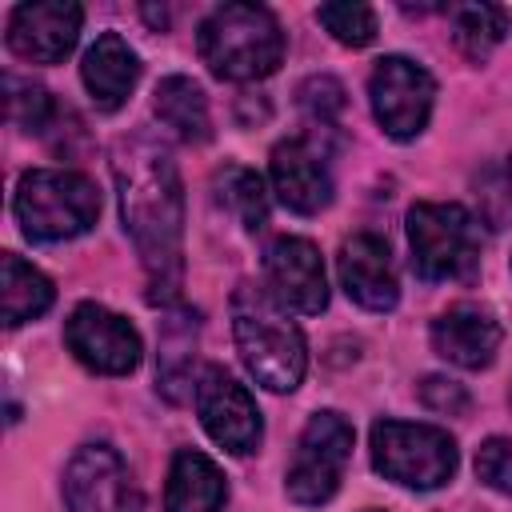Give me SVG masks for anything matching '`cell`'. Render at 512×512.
I'll list each match as a JSON object with an SVG mask.
<instances>
[{
    "mask_svg": "<svg viewBox=\"0 0 512 512\" xmlns=\"http://www.w3.org/2000/svg\"><path fill=\"white\" fill-rule=\"evenodd\" d=\"M340 268V284L344 292L368 308V312H388L400 300V284H396V268H392V252L376 232H356L340 244L336 256Z\"/></svg>",
    "mask_w": 512,
    "mask_h": 512,
    "instance_id": "obj_15",
    "label": "cell"
},
{
    "mask_svg": "<svg viewBox=\"0 0 512 512\" xmlns=\"http://www.w3.org/2000/svg\"><path fill=\"white\" fill-rule=\"evenodd\" d=\"M232 336L256 384H264L268 392L300 388L308 368V344L288 312L268 296V288L240 284L232 292Z\"/></svg>",
    "mask_w": 512,
    "mask_h": 512,
    "instance_id": "obj_2",
    "label": "cell"
},
{
    "mask_svg": "<svg viewBox=\"0 0 512 512\" xmlns=\"http://www.w3.org/2000/svg\"><path fill=\"white\" fill-rule=\"evenodd\" d=\"M156 116H160V124H164L176 140H184V144L208 140V128H212V120H208V100H204L200 84L188 80V76H164V80L156 84Z\"/></svg>",
    "mask_w": 512,
    "mask_h": 512,
    "instance_id": "obj_20",
    "label": "cell"
},
{
    "mask_svg": "<svg viewBox=\"0 0 512 512\" xmlns=\"http://www.w3.org/2000/svg\"><path fill=\"white\" fill-rule=\"evenodd\" d=\"M192 364H196V316H168L160 328V360H156V380L168 400H184L192 392Z\"/></svg>",
    "mask_w": 512,
    "mask_h": 512,
    "instance_id": "obj_21",
    "label": "cell"
},
{
    "mask_svg": "<svg viewBox=\"0 0 512 512\" xmlns=\"http://www.w3.org/2000/svg\"><path fill=\"white\" fill-rule=\"evenodd\" d=\"M372 468L404 488H440L456 476V440L432 424L376 420L372 424Z\"/></svg>",
    "mask_w": 512,
    "mask_h": 512,
    "instance_id": "obj_6",
    "label": "cell"
},
{
    "mask_svg": "<svg viewBox=\"0 0 512 512\" xmlns=\"http://www.w3.org/2000/svg\"><path fill=\"white\" fill-rule=\"evenodd\" d=\"M52 296H56L52 280L40 268L24 264L16 252H4V260H0V312H4L8 328L44 316L52 308Z\"/></svg>",
    "mask_w": 512,
    "mask_h": 512,
    "instance_id": "obj_19",
    "label": "cell"
},
{
    "mask_svg": "<svg viewBox=\"0 0 512 512\" xmlns=\"http://www.w3.org/2000/svg\"><path fill=\"white\" fill-rule=\"evenodd\" d=\"M316 20L348 48H364L376 40V12L368 4H320Z\"/></svg>",
    "mask_w": 512,
    "mask_h": 512,
    "instance_id": "obj_25",
    "label": "cell"
},
{
    "mask_svg": "<svg viewBox=\"0 0 512 512\" xmlns=\"http://www.w3.org/2000/svg\"><path fill=\"white\" fill-rule=\"evenodd\" d=\"M228 500V480L196 448L176 452L168 468V488H164V512H220Z\"/></svg>",
    "mask_w": 512,
    "mask_h": 512,
    "instance_id": "obj_18",
    "label": "cell"
},
{
    "mask_svg": "<svg viewBox=\"0 0 512 512\" xmlns=\"http://www.w3.org/2000/svg\"><path fill=\"white\" fill-rule=\"evenodd\" d=\"M68 512H132L136 492L128 464L108 444H84L64 468Z\"/></svg>",
    "mask_w": 512,
    "mask_h": 512,
    "instance_id": "obj_12",
    "label": "cell"
},
{
    "mask_svg": "<svg viewBox=\"0 0 512 512\" xmlns=\"http://www.w3.org/2000/svg\"><path fill=\"white\" fill-rule=\"evenodd\" d=\"M476 476L496 492H512V440L504 436L484 440L476 452Z\"/></svg>",
    "mask_w": 512,
    "mask_h": 512,
    "instance_id": "obj_28",
    "label": "cell"
},
{
    "mask_svg": "<svg viewBox=\"0 0 512 512\" xmlns=\"http://www.w3.org/2000/svg\"><path fill=\"white\" fill-rule=\"evenodd\" d=\"M452 40L468 60H484L508 32H512V12L504 4H452Z\"/></svg>",
    "mask_w": 512,
    "mask_h": 512,
    "instance_id": "obj_22",
    "label": "cell"
},
{
    "mask_svg": "<svg viewBox=\"0 0 512 512\" xmlns=\"http://www.w3.org/2000/svg\"><path fill=\"white\" fill-rule=\"evenodd\" d=\"M300 108L308 112V120L316 128H332L344 108V88L332 76H312L300 84Z\"/></svg>",
    "mask_w": 512,
    "mask_h": 512,
    "instance_id": "obj_27",
    "label": "cell"
},
{
    "mask_svg": "<svg viewBox=\"0 0 512 512\" xmlns=\"http://www.w3.org/2000/svg\"><path fill=\"white\" fill-rule=\"evenodd\" d=\"M8 116L24 128V132H44L52 120V96L40 84L28 80H12L8 76Z\"/></svg>",
    "mask_w": 512,
    "mask_h": 512,
    "instance_id": "obj_26",
    "label": "cell"
},
{
    "mask_svg": "<svg viewBox=\"0 0 512 512\" xmlns=\"http://www.w3.org/2000/svg\"><path fill=\"white\" fill-rule=\"evenodd\" d=\"M432 352L456 368H488L500 352V324L480 304H456L432 320Z\"/></svg>",
    "mask_w": 512,
    "mask_h": 512,
    "instance_id": "obj_16",
    "label": "cell"
},
{
    "mask_svg": "<svg viewBox=\"0 0 512 512\" xmlns=\"http://www.w3.org/2000/svg\"><path fill=\"white\" fill-rule=\"evenodd\" d=\"M100 216V192L84 172L72 168H32L16 184L20 232L36 244H56L88 232Z\"/></svg>",
    "mask_w": 512,
    "mask_h": 512,
    "instance_id": "obj_4",
    "label": "cell"
},
{
    "mask_svg": "<svg viewBox=\"0 0 512 512\" xmlns=\"http://www.w3.org/2000/svg\"><path fill=\"white\" fill-rule=\"evenodd\" d=\"M80 20H84V12L72 0L20 4L8 16V48L32 64H56L76 48Z\"/></svg>",
    "mask_w": 512,
    "mask_h": 512,
    "instance_id": "obj_13",
    "label": "cell"
},
{
    "mask_svg": "<svg viewBox=\"0 0 512 512\" xmlns=\"http://www.w3.org/2000/svg\"><path fill=\"white\" fill-rule=\"evenodd\" d=\"M272 192L280 196L284 208L300 212V216H312L320 208H328L332 200V176H328V164H324V152L304 140V136H292V140H280L272 148Z\"/></svg>",
    "mask_w": 512,
    "mask_h": 512,
    "instance_id": "obj_14",
    "label": "cell"
},
{
    "mask_svg": "<svg viewBox=\"0 0 512 512\" xmlns=\"http://www.w3.org/2000/svg\"><path fill=\"white\" fill-rule=\"evenodd\" d=\"M472 192H476V208H480V220L500 232L512 224V156H500L492 164H484L472 180Z\"/></svg>",
    "mask_w": 512,
    "mask_h": 512,
    "instance_id": "obj_24",
    "label": "cell"
},
{
    "mask_svg": "<svg viewBox=\"0 0 512 512\" xmlns=\"http://www.w3.org/2000/svg\"><path fill=\"white\" fill-rule=\"evenodd\" d=\"M196 48L220 80H264L284 60V32L260 4H220L204 16Z\"/></svg>",
    "mask_w": 512,
    "mask_h": 512,
    "instance_id": "obj_3",
    "label": "cell"
},
{
    "mask_svg": "<svg viewBox=\"0 0 512 512\" xmlns=\"http://www.w3.org/2000/svg\"><path fill=\"white\" fill-rule=\"evenodd\" d=\"M368 96H372V112H376L380 128L392 140H412L424 132V124L432 116L436 80L428 76V68H420L408 56H384V60H376V68L368 76Z\"/></svg>",
    "mask_w": 512,
    "mask_h": 512,
    "instance_id": "obj_8",
    "label": "cell"
},
{
    "mask_svg": "<svg viewBox=\"0 0 512 512\" xmlns=\"http://www.w3.org/2000/svg\"><path fill=\"white\" fill-rule=\"evenodd\" d=\"M80 76H84V88H88L92 104L100 112H116L128 100V92L136 88V80H140V60H136V52L128 48L124 36L104 32L84 52Z\"/></svg>",
    "mask_w": 512,
    "mask_h": 512,
    "instance_id": "obj_17",
    "label": "cell"
},
{
    "mask_svg": "<svg viewBox=\"0 0 512 512\" xmlns=\"http://www.w3.org/2000/svg\"><path fill=\"white\" fill-rule=\"evenodd\" d=\"M420 400H424L432 412H448V416L468 412V392H464V384L444 380V376H424V384H420Z\"/></svg>",
    "mask_w": 512,
    "mask_h": 512,
    "instance_id": "obj_29",
    "label": "cell"
},
{
    "mask_svg": "<svg viewBox=\"0 0 512 512\" xmlns=\"http://www.w3.org/2000/svg\"><path fill=\"white\" fill-rule=\"evenodd\" d=\"M196 412H200L204 432L220 448H228L236 456L256 452L260 432H264L260 408H256L252 392L236 376H228L224 368H208L200 376V384H196Z\"/></svg>",
    "mask_w": 512,
    "mask_h": 512,
    "instance_id": "obj_10",
    "label": "cell"
},
{
    "mask_svg": "<svg viewBox=\"0 0 512 512\" xmlns=\"http://www.w3.org/2000/svg\"><path fill=\"white\" fill-rule=\"evenodd\" d=\"M264 280H268V296H272L284 312L316 316V312H324V304H328L324 260H320L316 244L304 240V236H280V240L268 244Z\"/></svg>",
    "mask_w": 512,
    "mask_h": 512,
    "instance_id": "obj_11",
    "label": "cell"
},
{
    "mask_svg": "<svg viewBox=\"0 0 512 512\" xmlns=\"http://www.w3.org/2000/svg\"><path fill=\"white\" fill-rule=\"evenodd\" d=\"M112 176L120 188V216L148 276V300L172 304L184 272V192L168 148L148 136H124L112 148Z\"/></svg>",
    "mask_w": 512,
    "mask_h": 512,
    "instance_id": "obj_1",
    "label": "cell"
},
{
    "mask_svg": "<svg viewBox=\"0 0 512 512\" xmlns=\"http://www.w3.org/2000/svg\"><path fill=\"white\" fill-rule=\"evenodd\" d=\"M408 248L420 280H468L480 264V232L472 212L460 204H412Z\"/></svg>",
    "mask_w": 512,
    "mask_h": 512,
    "instance_id": "obj_5",
    "label": "cell"
},
{
    "mask_svg": "<svg viewBox=\"0 0 512 512\" xmlns=\"http://www.w3.org/2000/svg\"><path fill=\"white\" fill-rule=\"evenodd\" d=\"M64 340H68V352L100 376H128L140 364L136 328L104 304H76L64 324Z\"/></svg>",
    "mask_w": 512,
    "mask_h": 512,
    "instance_id": "obj_9",
    "label": "cell"
},
{
    "mask_svg": "<svg viewBox=\"0 0 512 512\" xmlns=\"http://www.w3.org/2000/svg\"><path fill=\"white\" fill-rule=\"evenodd\" d=\"M348 460H352V424L340 412H316L296 440V456L284 476L288 496L308 508L332 500Z\"/></svg>",
    "mask_w": 512,
    "mask_h": 512,
    "instance_id": "obj_7",
    "label": "cell"
},
{
    "mask_svg": "<svg viewBox=\"0 0 512 512\" xmlns=\"http://www.w3.org/2000/svg\"><path fill=\"white\" fill-rule=\"evenodd\" d=\"M216 200L240 220V228L256 232L268 224V192H264V180L260 172L244 168V164H224L216 172Z\"/></svg>",
    "mask_w": 512,
    "mask_h": 512,
    "instance_id": "obj_23",
    "label": "cell"
}]
</instances>
